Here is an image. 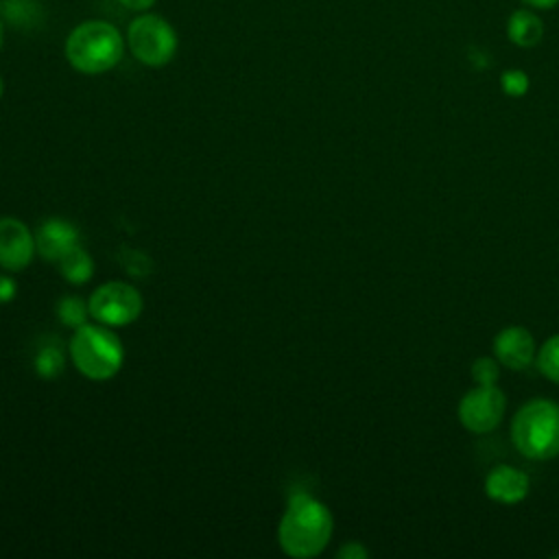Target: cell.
Listing matches in <instances>:
<instances>
[{"instance_id":"10","label":"cell","mask_w":559,"mask_h":559,"mask_svg":"<svg viewBox=\"0 0 559 559\" xmlns=\"http://www.w3.org/2000/svg\"><path fill=\"white\" fill-rule=\"evenodd\" d=\"M79 245V229L63 218H48L35 234L37 253L50 262H59Z\"/></svg>"},{"instance_id":"9","label":"cell","mask_w":559,"mask_h":559,"mask_svg":"<svg viewBox=\"0 0 559 559\" xmlns=\"http://www.w3.org/2000/svg\"><path fill=\"white\" fill-rule=\"evenodd\" d=\"M493 352H496V358L513 369V371H520V369H526L533 358H535V341L531 336V332L522 325H509L504 330L498 332L496 341H493Z\"/></svg>"},{"instance_id":"25","label":"cell","mask_w":559,"mask_h":559,"mask_svg":"<svg viewBox=\"0 0 559 559\" xmlns=\"http://www.w3.org/2000/svg\"><path fill=\"white\" fill-rule=\"evenodd\" d=\"M0 96H2V76H0Z\"/></svg>"},{"instance_id":"24","label":"cell","mask_w":559,"mask_h":559,"mask_svg":"<svg viewBox=\"0 0 559 559\" xmlns=\"http://www.w3.org/2000/svg\"><path fill=\"white\" fill-rule=\"evenodd\" d=\"M2 37H4V28H2V20H0V46H2Z\"/></svg>"},{"instance_id":"13","label":"cell","mask_w":559,"mask_h":559,"mask_svg":"<svg viewBox=\"0 0 559 559\" xmlns=\"http://www.w3.org/2000/svg\"><path fill=\"white\" fill-rule=\"evenodd\" d=\"M59 271L70 284H85L94 275V260L83 247H74L59 260Z\"/></svg>"},{"instance_id":"6","label":"cell","mask_w":559,"mask_h":559,"mask_svg":"<svg viewBox=\"0 0 559 559\" xmlns=\"http://www.w3.org/2000/svg\"><path fill=\"white\" fill-rule=\"evenodd\" d=\"M87 306H90V317L111 328L133 323L144 308L142 295L138 293V288H133L127 282H107L98 286L92 293Z\"/></svg>"},{"instance_id":"12","label":"cell","mask_w":559,"mask_h":559,"mask_svg":"<svg viewBox=\"0 0 559 559\" xmlns=\"http://www.w3.org/2000/svg\"><path fill=\"white\" fill-rule=\"evenodd\" d=\"M507 35L520 48H533L544 37V22L531 9H515L507 20Z\"/></svg>"},{"instance_id":"1","label":"cell","mask_w":559,"mask_h":559,"mask_svg":"<svg viewBox=\"0 0 559 559\" xmlns=\"http://www.w3.org/2000/svg\"><path fill=\"white\" fill-rule=\"evenodd\" d=\"M332 513L308 493H295L280 520L277 539L282 550L295 559L317 557L332 537Z\"/></svg>"},{"instance_id":"4","label":"cell","mask_w":559,"mask_h":559,"mask_svg":"<svg viewBox=\"0 0 559 559\" xmlns=\"http://www.w3.org/2000/svg\"><path fill=\"white\" fill-rule=\"evenodd\" d=\"M70 356L74 367L90 380H109L124 362L120 338L103 323L76 328L70 338Z\"/></svg>"},{"instance_id":"15","label":"cell","mask_w":559,"mask_h":559,"mask_svg":"<svg viewBox=\"0 0 559 559\" xmlns=\"http://www.w3.org/2000/svg\"><path fill=\"white\" fill-rule=\"evenodd\" d=\"M57 317L63 325L76 330V328L85 325V321L90 317V306L83 299H79L76 295H66L57 301Z\"/></svg>"},{"instance_id":"16","label":"cell","mask_w":559,"mask_h":559,"mask_svg":"<svg viewBox=\"0 0 559 559\" xmlns=\"http://www.w3.org/2000/svg\"><path fill=\"white\" fill-rule=\"evenodd\" d=\"M537 369L552 382H559V334L550 336L537 352Z\"/></svg>"},{"instance_id":"7","label":"cell","mask_w":559,"mask_h":559,"mask_svg":"<svg viewBox=\"0 0 559 559\" xmlns=\"http://www.w3.org/2000/svg\"><path fill=\"white\" fill-rule=\"evenodd\" d=\"M504 415V395L496 384H478L463 395L459 404V419L472 432L493 430Z\"/></svg>"},{"instance_id":"18","label":"cell","mask_w":559,"mask_h":559,"mask_svg":"<svg viewBox=\"0 0 559 559\" xmlns=\"http://www.w3.org/2000/svg\"><path fill=\"white\" fill-rule=\"evenodd\" d=\"M498 376H500V369H498V362L493 358H476L472 362V378L478 382V384H496L498 382Z\"/></svg>"},{"instance_id":"19","label":"cell","mask_w":559,"mask_h":559,"mask_svg":"<svg viewBox=\"0 0 559 559\" xmlns=\"http://www.w3.org/2000/svg\"><path fill=\"white\" fill-rule=\"evenodd\" d=\"M122 260V266L131 273V275H138V277H142L144 275V271L138 266V264H144V266H148L151 269V260L146 258V255H142L140 251H124V255L120 258Z\"/></svg>"},{"instance_id":"5","label":"cell","mask_w":559,"mask_h":559,"mask_svg":"<svg viewBox=\"0 0 559 559\" xmlns=\"http://www.w3.org/2000/svg\"><path fill=\"white\" fill-rule=\"evenodd\" d=\"M127 44L131 55L151 68L166 66L177 52V35L173 26L159 15H140L129 24Z\"/></svg>"},{"instance_id":"8","label":"cell","mask_w":559,"mask_h":559,"mask_svg":"<svg viewBox=\"0 0 559 559\" xmlns=\"http://www.w3.org/2000/svg\"><path fill=\"white\" fill-rule=\"evenodd\" d=\"M35 247V236L28 227L11 216L0 218V266L7 271H22L31 264Z\"/></svg>"},{"instance_id":"22","label":"cell","mask_w":559,"mask_h":559,"mask_svg":"<svg viewBox=\"0 0 559 559\" xmlns=\"http://www.w3.org/2000/svg\"><path fill=\"white\" fill-rule=\"evenodd\" d=\"M120 4L131 11H146L155 4V0H120Z\"/></svg>"},{"instance_id":"2","label":"cell","mask_w":559,"mask_h":559,"mask_svg":"<svg viewBox=\"0 0 559 559\" xmlns=\"http://www.w3.org/2000/svg\"><path fill=\"white\" fill-rule=\"evenodd\" d=\"M124 52L120 31L103 20H87L72 28L66 39L70 66L83 74H103L111 70Z\"/></svg>"},{"instance_id":"23","label":"cell","mask_w":559,"mask_h":559,"mask_svg":"<svg viewBox=\"0 0 559 559\" xmlns=\"http://www.w3.org/2000/svg\"><path fill=\"white\" fill-rule=\"evenodd\" d=\"M533 9H552L559 0H524Z\"/></svg>"},{"instance_id":"17","label":"cell","mask_w":559,"mask_h":559,"mask_svg":"<svg viewBox=\"0 0 559 559\" xmlns=\"http://www.w3.org/2000/svg\"><path fill=\"white\" fill-rule=\"evenodd\" d=\"M528 74L522 70H507L500 74V87L509 96H524L528 92Z\"/></svg>"},{"instance_id":"20","label":"cell","mask_w":559,"mask_h":559,"mask_svg":"<svg viewBox=\"0 0 559 559\" xmlns=\"http://www.w3.org/2000/svg\"><path fill=\"white\" fill-rule=\"evenodd\" d=\"M15 295H17V284L7 275H0V304L13 301Z\"/></svg>"},{"instance_id":"3","label":"cell","mask_w":559,"mask_h":559,"mask_svg":"<svg viewBox=\"0 0 559 559\" xmlns=\"http://www.w3.org/2000/svg\"><path fill=\"white\" fill-rule=\"evenodd\" d=\"M511 439L526 459H555L559 454V406L550 400H531L513 417Z\"/></svg>"},{"instance_id":"11","label":"cell","mask_w":559,"mask_h":559,"mask_svg":"<svg viewBox=\"0 0 559 559\" xmlns=\"http://www.w3.org/2000/svg\"><path fill=\"white\" fill-rule=\"evenodd\" d=\"M528 476L511 465L493 467L485 478V493L502 504L520 502L528 493Z\"/></svg>"},{"instance_id":"21","label":"cell","mask_w":559,"mask_h":559,"mask_svg":"<svg viewBox=\"0 0 559 559\" xmlns=\"http://www.w3.org/2000/svg\"><path fill=\"white\" fill-rule=\"evenodd\" d=\"M369 552L367 548H362L358 542H349L345 544L341 550H338V557L341 559H365Z\"/></svg>"},{"instance_id":"14","label":"cell","mask_w":559,"mask_h":559,"mask_svg":"<svg viewBox=\"0 0 559 559\" xmlns=\"http://www.w3.org/2000/svg\"><path fill=\"white\" fill-rule=\"evenodd\" d=\"M33 367H35V373H37L39 378H44V380L57 378V376L63 371V352H61L59 343H55V341L44 343V345L35 352Z\"/></svg>"}]
</instances>
